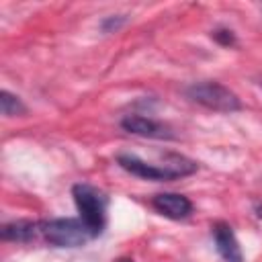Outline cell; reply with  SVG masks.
I'll return each mask as SVG.
<instances>
[{
    "label": "cell",
    "mask_w": 262,
    "mask_h": 262,
    "mask_svg": "<svg viewBox=\"0 0 262 262\" xmlns=\"http://www.w3.org/2000/svg\"><path fill=\"white\" fill-rule=\"evenodd\" d=\"M117 262H133V260H129V258H121V260H117Z\"/></svg>",
    "instance_id": "cell-12"
},
{
    "label": "cell",
    "mask_w": 262,
    "mask_h": 262,
    "mask_svg": "<svg viewBox=\"0 0 262 262\" xmlns=\"http://www.w3.org/2000/svg\"><path fill=\"white\" fill-rule=\"evenodd\" d=\"M186 96L192 102L217 113H233L242 108L237 94L219 82H194L186 88Z\"/></svg>",
    "instance_id": "cell-4"
},
{
    "label": "cell",
    "mask_w": 262,
    "mask_h": 262,
    "mask_svg": "<svg viewBox=\"0 0 262 262\" xmlns=\"http://www.w3.org/2000/svg\"><path fill=\"white\" fill-rule=\"evenodd\" d=\"M72 196H74L76 209H78L84 225L92 231L94 237L100 235L106 225V207H108L106 194L92 184L80 182V184H74Z\"/></svg>",
    "instance_id": "cell-2"
},
{
    "label": "cell",
    "mask_w": 262,
    "mask_h": 262,
    "mask_svg": "<svg viewBox=\"0 0 262 262\" xmlns=\"http://www.w3.org/2000/svg\"><path fill=\"white\" fill-rule=\"evenodd\" d=\"M215 39L221 41L223 45H231L233 43V33L231 31H217L215 33Z\"/></svg>",
    "instance_id": "cell-10"
},
{
    "label": "cell",
    "mask_w": 262,
    "mask_h": 262,
    "mask_svg": "<svg viewBox=\"0 0 262 262\" xmlns=\"http://www.w3.org/2000/svg\"><path fill=\"white\" fill-rule=\"evenodd\" d=\"M0 111L4 117H18V115L27 113V106L23 104V100L18 96H14L8 90H2L0 92Z\"/></svg>",
    "instance_id": "cell-9"
},
{
    "label": "cell",
    "mask_w": 262,
    "mask_h": 262,
    "mask_svg": "<svg viewBox=\"0 0 262 262\" xmlns=\"http://www.w3.org/2000/svg\"><path fill=\"white\" fill-rule=\"evenodd\" d=\"M211 233H213V242H215V248L219 252V256L225 260V262H244V254H242V248H239V242L233 233V229L219 221L211 227Z\"/></svg>",
    "instance_id": "cell-7"
},
{
    "label": "cell",
    "mask_w": 262,
    "mask_h": 262,
    "mask_svg": "<svg viewBox=\"0 0 262 262\" xmlns=\"http://www.w3.org/2000/svg\"><path fill=\"white\" fill-rule=\"evenodd\" d=\"M123 20H125L123 16H117V18H108V20H104V25H102V27H104V31H113V29L117 31V29L123 25Z\"/></svg>",
    "instance_id": "cell-11"
},
{
    "label": "cell",
    "mask_w": 262,
    "mask_h": 262,
    "mask_svg": "<svg viewBox=\"0 0 262 262\" xmlns=\"http://www.w3.org/2000/svg\"><path fill=\"white\" fill-rule=\"evenodd\" d=\"M37 235H41V223L39 221H29V219H18L4 223L0 229V237L4 242H31Z\"/></svg>",
    "instance_id": "cell-8"
},
{
    "label": "cell",
    "mask_w": 262,
    "mask_h": 262,
    "mask_svg": "<svg viewBox=\"0 0 262 262\" xmlns=\"http://www.w3.org/2000/svg\"><path fill=\"white\" fill-rule=\"evenodd\" d=\"M41 237L55 248H78L94 235L80 217H59L41 221Z\"/></svg>",
    "instance_id": "cell-3"
},
{
    "label": "cell",
    "mask_w": 262,
    "mask_h": 262,
    "mask_svg": "<svg viewBox=\"0 0 262 262\" xmlns=\"http://www.w3.org/2000/svg\"><path fill=\"white\" fill-rule=\"evenodd\" d=\"M121 127L127 133L139 135V137H149V139H172L174 133L170 131L168 125L149 119V117H141V115H129L121 121Z\"/></svg>",
    "instance_id": "cell-5"
},
{
    "label": "cell",
    "mask_w": 262,
    "mask_h": 262,
    "mask_svg": "<svg viewBox=\"0 0 262 262\" xmlns=\"http://www.w3.org/2000/svg\"><path fill=\"white\" fill-rule=\"evenodd\" d=\"M117 162L129 174L145 178V180H154V182L182 178V176H188V174L196 172V168H199L196 162H192V160H188L184 156H178V154H166L164 164L145 162V160L137 158L135 154H119Z\"/></svg>",
    "instance_id": "cell-1"
},
{
    "label": "cell",
    "mask_w": 262,
    "mask_h": 262,
    "mask_svg": "<svg viewBox=\"0 0 262 262\" xmlns=\"http://www.w3.org/2000/svg\"><path fill=\"white\" fill-rule=\"evenodd\" d=\"M151 207L168 219H186L192 213V203L178 192H160L151 199Z\"/></svg>",
    "instance_id": "cell-6"
}]
</instances>
